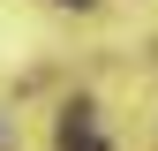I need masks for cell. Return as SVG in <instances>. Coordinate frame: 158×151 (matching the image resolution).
I'll return each mask as SVG.
<instances>
[{
    "instance_id": "obj_1",
    "label": "cell",
    "mask_w": 158,
    "mask_h": 151,
    "mask_svg": "<svg viewBox=\"0 0 158 151\" xmlns=\"http://www.w3.org/2000/svg\"><path fill=\"white\" fill-rule=\"evenodd\" d=\"M68 151H106V144H98L90 128H83V136H68Z\"/></svg>"
},
{
    "instance_id": "obj_2",
    "label": "cell",
    "mask_w": 158,
    "mask_h": 151,
    "mask_svg": "<svg viewBox=\"0 0 158 151\" xmlns=\"http://www.w3.org/2000/svg\"><path fill=\"white\" fill-rule=\"evenodd\" d=\"M60 8H83V0H60Z\"/></svg>"
}]
</instances>
